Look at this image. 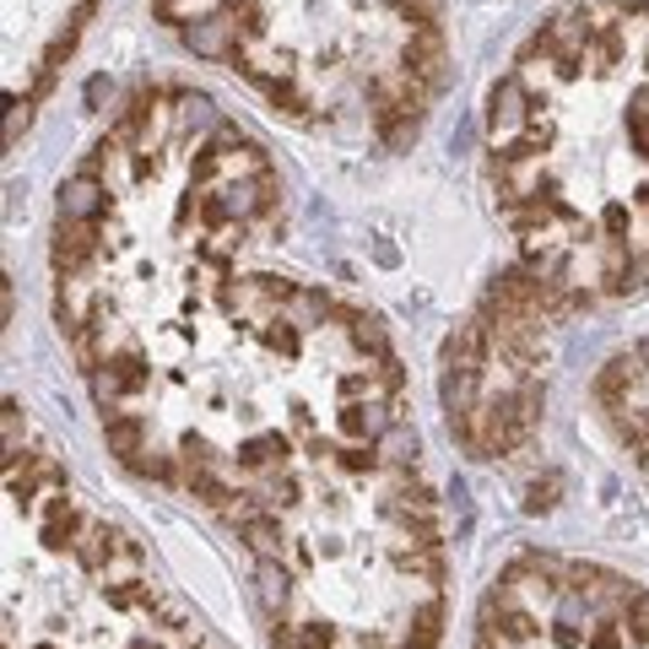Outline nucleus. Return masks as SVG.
<instances>
[{"label":"nucleus","instance_id":"1","mask_svg":"<svg viewBox=\"0 0 649 649\" xmlns=\"http://www.w3.org/2000/svg\"><path fill=\"white\" fill-rule=\"evenodd\" d=\"M536 125V98L525 87V76H503L492 93H487V131H492V147L525 136Z\"/></svg>","mask_w":649,"mask_h":649},{"label":"nucleus","instance_id":"2","mask_svg":"<svg viewBox=\"0 0 649 649\" xmlns=\"http://www.w3.org/2000/svg\"><path fill=\"white\" fill-rule=\"evenodd\" d=\"M401 65L428 87V93H444L450 87V49H444V27H406V44H401Z\"/></svg>","mask_w":649,"mask_h":649},{"label":"nucleus","instance_id":"3","mask_svg":"<svg viewBox=\"0 0 649 649\" xmlns=\"http://www.w3.org/2000/svg\"><path fill=\"white\" fill-rule=\"evenodd\" d=\"M184 44H189L200 60H238V54H244L238 22H233L228 11H206V16L184 22Z\"/></svg>","mask_w":649,"mask_h":649},{"label":"nucleus","instance_id":"4","mask_svg":"<svg viewBox=\"0 0 649 649\" xmlns=\"http://www.w3.org/2000/svg\"><path fill=\"white\" fill-rule=\"evenodd\" d=\"M54 211H60V222H98V217L109 211V184H103L93 168H82V173H71V179L60 184Z\"/></svg>","mask_w":649,"mask_h":649},{"label":"nucleus","instance_id":"5","mask_svg":"<svg viewBox=\"0 0 649 649\" xmlns=\"http://www.w3.org/2000/svg\"><path fill=\"white\" fill-rule=\"evenodd\" d=\"M98 249H103V228L98 222H60L54 244H49V260H54L60 277H82Z\"/></svg>","mask_w":649,"mask_h":649},{"label":"nucleus","instance_id":"6","mask_svg":"<svg viewBox=\"0 0 649 649\" xmlns=\"http://www.w3.org/2000/svg\"><path fill=\"white\" fill-rule=\"evenodd\" d=\"M255 601H260L266 617H287V607H293V574H287L282 558H260L255 563Z\"/></svg>","mask_w":649,"mask_h":649},{"label":"nucleus","instance_id":"7","mask_svg":"<svg viewBox=\"0 0 649 649\" xmlns=\"http://www.w3.org/2000/svg\"><path fill=\"white\" fill-rule=\"evenodd\" d=\"M390 423H395V417L384 412V401H346L341 417H335V428H341L352 444H379Z\"/></svg>","mask_w":649,"mask_h":649},{"label":"nucleus","instance_id":"8","mask_svg":"<svg viewBox=\"0 0 649 649\" xmlns=\"http://www.w3.org/2000/svg\"><path fill=\"white\" fill-rule=\"evenodd\" d=\"M103 444H109V455L120 466H131L147 450V423L136 412H114V417H103Z\"/></svg>","mask_w":649,"mask_h":649},{"label":"nucleus","instance_id":"9","mask_svg":"<svg viewBox=\"0 0 649 649\" xmlns=\"http://www.w3.org/2000/svg\"><path fill=\"white\" fill-rule=\"evenodd\" d=\"M238 541H244L255 558H282V552H287V530H282L277 509H260V514L238 519Z\"/></svg>","mask_w":649,"mask_h":649},{"label":"nucleus","instance_id":"10","mask_svg":"<svg viewBox=\"0 0 649 649\" xmlns=\"http://www.w3.org/2000/svg\"><path fill=\"white\" fill-rule=\"evenodd\" d=\"M98 368H109L114 379H120V390H125V401L131 395H147L152 390V363H147V352L142 346H120V352H109Z\"/></svg>","mask_w":649,"mask_h":649},{"label":"nucleus","instance_id":"11","mask_svg":"<svg viewBox=\"0 0 649 649\" xmlns=\"http://www.w3.org/2000/svg\"><path fill=\"white\" fill-rule=\"evenodd\" d=\"M335 320L346 330L352 352H363V357H390V335H384V324L374 320V315H363V309H335Z\"/></svg>","mask_w":649,"mask_h":649},{"label":"nucleus","instance_id":"12","mask_svg":"<svg viewBox=\"0 0 649 649\" xmlns=\"http://www.w3.org/2000/svg\"><path fill=\"white\" fill-rule=\"evenodd\" d=\"M238 466L244 472H282L287 466V439L282 433H255L238 444Z\"/></svg>","mask_w":649,"mask_h":649},{"label":"nucleus","instance_id":"13","mask_svg":"<svg viewBox=\"0 0 649 649\" xmlns=\"http://www.w3.org/2000/svg\"><path fill=\"white\" fill-rule=\"evenodd\" d=\"M439 634H444V601H439V596H428V601H417V607H412V617H406V645L439 649Z\"/></svg>","mask_w":649,"mask_h":649},{"label":"nucleus","instance_id":"14","mask_svg":"<svg viewBox=\"0 0 649 649\" xmlns=\"http://www.w3.org/2000/svg\"><path fill=\"white\" fill-rule=\"evenodd\" d=\"M634 384H639V357H612V363L601 368V379H596V395H601L607 406H623Z\"/></svg>","mask_w":649,"mask_h":649},{"label":"nucleus","instance_id":"15","mask_svg":"<svg viewBox=\"0 0 649 649\" xmlns=\"http://www.w3.org/2000/svg\"><path fill=\"white\" fill-rule=\"evenodd\" d=\"M374 450H379V461H384V466H395V472H412V466H417V455H423V444H417V433H412L406 423H390V428H384V439H379Z\"/></svg>","mask_w":649,"mask_h":649},{"label":"nucleus","instance_id":"16","mask_svg":"<svg viewBox=\"0 0 649 649\" xmlns=\"http://www.w3.org/2000/svg\"><path fill=\"white\" fill-rule=\"evenodd\" d=\"M282 315L298 324V330H315V324H324L330 315H335V304H330V293H324V287H298V293L287 298V309H282Z\"/></svg>","mask_w":649,"mask_h":649},{"label":"nucleus","instance_id":"17","mask_svg":"<svg viewBox=\"0 0 649 649\" xmlns=\"http://www.w3.org/2000/svg\"><path fill=\"white\" fill-rule=\"evenodd\" d=\"M71 552H76V563H82L87 574H103V568H109V552H114V530L93 519V525L76 536V547H71Z\"/></svg>","mask_w":649,"mask_h":649},{"label":"nucleus","instance_id":"18","mask_svg":"<svg viewBox=\"0 0 649 649\" xmlns=\"http://www.w3.org/2000/svg\"><path fill=\"white\" fill-rule=\"evenodd\" d=\"M596 255H601V282H607L612 293H623V287H628V266H634L628 238H596Z\"/></svg>","mask_w":649,"mask_h":649},{"label":"nucleus","instance_id":"19","mask_svg":"<svg viewBox=\"0 0 649 649\" xmlns=\"http://www.w3.org/2000/svg\"><path fill=\"white\" fill-rule=\"evenodd\" d=\"M173 103H179L173 114H179V125H184V131H206V125L217 131V125H222V120H217V103H211L206 93H179Z\"/></svg>","mask_w":649,"mask_h":649},{"label":"nucleus","instance_id":"20","mask_svg":"<svg viewBox=\"0 0 649 649\" xmlns=\"http://www.w3.org/2000/svg\"><path fill=\"white\" fill-rule=\"evenodd\" d=\"M558 498H563V477H558V472H547V477H530V482H525L519 509H525V514H552V509H558Z\"/></svg>","mask_w":649,"mask_h":649},{"label":"nucleus","instance_id":"21","mask_svg":"<svg viewBox=\"0 0 649 649\" xmlns=\"http://www.w3.org/2000/svg\"><path fill=\"white\" fill-rule=\"evenodd\" d=\"M260 335H266V346H271L282 363H298V357H304V330L287 320V315H282V320H271Z\"/></svg>","mask_w":649,"mask_h":649},{"label":"nucleus","instance_id":"22","mask_svg":"<svg viewBox=\"0 0 649 649\" xmlns=\"http://www.w3.org/2000/svg\"><path fill=\"white\" fill-rule=\"evenodd\" d=\"M579 22L601 38V33H617V22H628V5L623 0H585L579 5Z\"/></svg>","mask_w":649,"mask_h":649},{"label":"nucleus","instance_id":"23","mask_svg":"<svg viewBox=\"0 0 649 649\" xmlns=\"http://www.w3.org/2000/svg\"><path fill=\"white\" fill-rule=\"evenodd\" d=\"M623 131H628V147L649 162V87L634 93V103H628V114H623Z\"/></svg>","mask_w":649,"mask_h":649},{"label":"nucleus","instance_id":"24","mask_svg":"<svg viewBox=\"0 0 649 649\" xmlns=\"http://www.w3.org/2000/svg\"><path fill=\"white\" fill-rule=\"evenodd\" d=\"M379 136H384V147H390V152H412V147H417V136H423V120H417V114H401V120L379 125Z\"/></svg>","mask_w":649,"mask_h":649},{"label":"nucleus","instance_id":"25","mask_svg":"<svg viewBox=\"0 0 649 649\" xmlns=\"http://www.w3.org/2000/svg\"><path fill=\"white\" fill-rule=\"evenodd\" d=\"M179 466H184V472H189V466H217V450H211V439L189 428V433L179 439Z\"/></svg>","mask_w":649,"mask_h":649},{"label":"nucleus","instance_id":"26","mask_svg":"<svg viewBox=\"0 0 649 649\" xmlns=\"http://www.w3.org/2000/svg\"><path fill=\"white\" fill-rule=\"evenodd\" d=\"M131 472L147 477V482H173V455H162V450H142V455L131 461Z\"/></svg>","mask_w":649,"mask_h":649},{"label":"nucleus","instance_id":"27","mask_svg":"<svg viewBox=\"0 0 649 649\" xmlns=\"http://www.w3.org/2000/svg\"><path fill=\"white\" fill-rule=\"evenodd\" d=\"M0 439H5V461H16L22 455V406L16 401L0 406Z\"/></svg>","mask_w":649,"mask_h":649},{"label":"nucleus","instance_id":"28","mask_svg":"<svg viewBox=\"0 0 649 649\" xmlns=\"http://www.w3.org/2000/svg\"><path fill=\"white\" fill-rule=\"evenodd\" d=\"M27 125H33V98H11L5 103V147H16Z\"/></svg>","mask_w":649,"mask_h":649},{"label":"nucleus","instance_id":"29","mask_svg":"<svg viewBox=\"0 0 649 649\" xmlns=\"http://www.w3.org/2000/svg\"><path fill=\"white\" fill-rule=\"evenodd\" d=\"M266 503H271V509H298V503H304V482H298L293 472H282V477L271 482V492H266Z\"/></svg>","mask_w":649,"mask_h":649},{"label":"nucleus","instance_id":"30","mask_svg":"<svg viewBox=\"0 0 649 649\" xmlns=\"http://www.w3.org/2000/svg\"><path fill=\"white\" fill-rule=\"evenodd\" d=\"M634 639H628V623H596L590 628V639H585V649H628Z\"/></svg>","mask_w":649,"mask_h":649},{"label":"nucleus","instance_id":"31","mask_svg":"<svg viewBox=\"0 0 649 649\" xmlns=\"http://www.w3.org/2000/svg\"><path fill=\"white\" fill-rule=\"evenodd\" d=\"M298 649H335V628L330 623H298Z\"/></svg>","mask_w":649,"mask_h":649},{"label":"nucleus","instance_id":"32","mask_svg":"<svg viewBox=\"0 0 649 649\" xmlns=\"http://www.w3.org/2000/svg\"><path fill=\"white\" fill-rule=\"evenodd\" d=\"M623 623H628V639H634V645H649V590L634 601V612H628Z\"/></svg>","mask_w":649,"mask_h":649},{"label":"nucleus","instance_id":"33","mask_svg":"<svg viewBox=\"0 0 649 649\" xmlns=\"http://www.w3.org/2000/svg\"><path fill=\"white\" fill-rule=\"evenodd\" d=\"M82 98H87V109H103V103L114 98V82H109V76H93V82L82 87Z\"/></svg>","mask_w":649,"mask_h":649},{"label":"nucleus","instance_id":"34","mask_svg":"<svg viewBox=\"0 0 649 649\" xmlns=\"http://www.w3.org/2000/svg\"><path fill=\"white\" fill-rule=\"evenodd\" d=\"M585 639H590L585 628H563V623H552V645L558 649H585Z\"/></svg>","mask_w":649,"mask_h":649},{"label":"nucleus","instance_id":"35","mask_svg":"<svg viewBox=\"0 0 649 649\" xmlns=\"http://www.w3.org/2000/svg\"><path fill=\"white\" fill-rule=\"evenodd\" d=\"M11 315H16V293H11V277H0V320L11 324Z\"/></svg>","mask_w":649,"mask_h":649},{"label":"nucleus","instance_id":"36","mask_svg":"<svg viewBox=\"0 0 649 649\" xmlns=\"http://www.w3.org/2000/svg\"><path fill=\"white\" fill-rule=\"evenodd\" d=\"M634 357H639V368H649V335L639 341V346H634Z\"/></svg>","mask_w":649,"mask_h":649},{"label":"nucleus","instance_id":"37","mask_svg":"<svg viewBox=\"0 0 649 649\" xmlns=\"http://www.w3.org/2000/svg\"><path fill=\"white\" fill-rule=\"evenodd\" d=\"M401 649H417V645H401Z\"/></svg>","mask_w":649,"mask_h":649},{"label":"nucleus","instance_id":"38","mask_svg":"<svg viewBox=\"0 0 649 649\" xmlns=\"http://www.w3.org/2000/svg\"><path fill=\"white\" fill-rule=\"evenodd\" d=\"M152 5H162V0H152Z\"/></svg>","mask_w":649,"mask_h":649}]
</instances>
